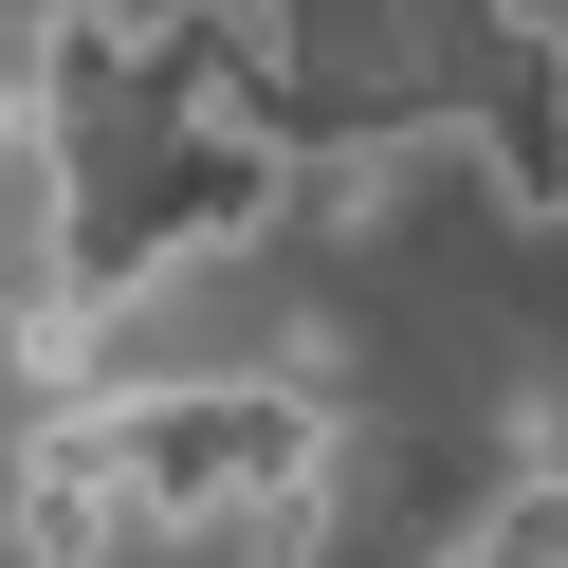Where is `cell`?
<instances>
[{
  "instance_id": "obj_4",
  "label": "cell",
  "mask_w": 568,
  "mask_h": 568,
  "mask_svg": "<svg viewBox=\"0 0 568 568\" xmlns=\"http://www.w3.org/2000/svg\"><path fill=\"white\" fill-rule=\"evenodd\" d=\"M440 568H568V458H531V477L514 495H495V514L477 531H458V550Z\"/></svg>"
},
{
  "instance_id": "obj_5",
  "label": "cell",
  "mask_w": 568,
  "mask_h": 568,
  "mask_svg": "<svg viewBox=\"0 0 568 568\" xmlns=\"http://www.w3.org/2000/svg\"><path fill=\"white\" fill-rule=\"evenodd\" d=\"M221 550H239V568H312V550H331V477H312V495H275V514H239Z\"/></svg>"
},
{
  "instance_id": "obj_1",
  "label": "cell",
  "mask_w": 568,
  "mask_h": 568,
  "mask_svg": "<svg viewBox=\"0 0 568 568\" xmlns=\"http://www.w3.org/2000/svg\"><path fill=\"white\" fill-rule=\"evenodd\" d=\"M92 458H111L129 531H239V514L331 477V404H294V385H129V404H92Z\"/></svg>"
},
{
  "instance_id": "obj_3",
  "label": "cell",
  "mask_w": 568,
  "mask_h": 568,
  "mask_svg": "<svg viewBox=\"0 0 568 568\" xmlns=\"http://www.w3.org/2000/svg\"><path fill=\"white\" fill-rule=\"evenodd\" d=\"M19 550L38 568H111L129 550V495L92 458V404H38V440H19Z\"/></svg>"
},
{
  "instance_id": "obj_2",
  "label": "cell",
  "mask_w": 568,
  "mask_h": 568,
  "mask_svg": "<svg viewBox=\"0 0 568 568\" xmlns=\"http://www.w3.org/2000/svg\"><path fill=\"white\" fill-rule=\"evenodd\" d=\"M458 148H477L495 221H568V19H531V38L458 92Z\"/></svg>"
},
{
  "instance_id": "obj_6",
  "label": "cell",
  "mask_w": 568,
  "mask_h": 568,
  "mask_svg": "<svg viewBox=\"0 0 568 568\" xmlns=\"http://www.w3.org/2000/svg\"><path fill=\"white\" fill-rule=\"evenodd\" d=\"M0 165H19V148H0Z\"/></svg>"
}]
</instances>
